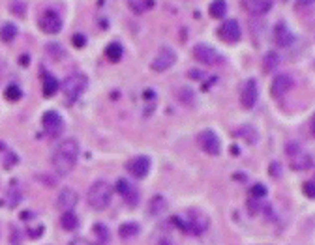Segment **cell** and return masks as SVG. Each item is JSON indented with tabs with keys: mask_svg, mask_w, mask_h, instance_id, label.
Here are the masks:
<instances>
[{
	"mask_svg": "<svg viewBox=\"0 0 315 245\" xmlns=\"http://www.w3.org/2000/svg\"><path fill=\"white\" fill-rule=\"evenodd\" d=\"M79 154L81 152H79V144L75 139H64L62 142H58L51 155V163L58 176H66L75 169Z\"/></svg>",
	"mask_w": 315,
	"mask_h": 245,
	"instance_id": "1",
	"label": "cell"
},
{
	"mask_svg": "<svg viewBox=\"0 0 315 245\" xmlns=\"http://www.w3.org/2000/svg\"><path fill=\"white\" fill-rule=\"evenodd\" d=\"M111 196H113L111 185L105 180H98L87 191V202H89V206L92 210L102 212V210H105L107 206L111 204Z\"/></svg>",
	"mask_w": 315,
	"mask_h": 245,
	"instance_id": "2",
	"label": "cell"
},
{
	"mask_svg": "<svg viewBox=\"0 0 315 245\" xmlns=\"http://www.w3.org/2000/svg\"><path fill=\"white\" fill-rule=\"evenodd\" d=\"M173 223L178 225L180 229L188 232V234H194V236H201L209 230L210 221L209 217L203 212H197V210H190L186 212V219L182 221L180 217H173Z\"/></svg>",
	"mask_w": 315,
	"mask_h": 245,
	"instance_id": "3",
	"label": "cell"
},
{
	"mask_svg": "<svg viewBox=\"0 0 315 245\" xmlns=\"http://www.w3.org/2000/svg\"><path fill=\"white\" fill-rule=\"evenodd\" d=\"M87 84H89V81L81 73H73L70 77H66V81L62 82V92H64L66 96V103L73 105L77 99L81 98V94L85 92Z\"/></svg>",
	"mask_w": 315,
	"mask_h": 245,
	"instance_id": "4",
	"label": "cell"
},
{
	"mask_svg": "<svg viewBox=\"0 0 315 245\" xmlns=\"http://www.w3.org/2000/svg\"><path fill=\"white\" fill-rule=\"evenodd\" d=\"M41 125H43V131L47 133L49 137H53V139H57L62 135V131H64V118L60 116V113L57 111H47V113H43L41 116Z\"/></svg>",
	"mask_w": 315,
	"mask_h": 245,
	"instance_id": "5",
	"label": "cell"
},
{
	"mask_svg": "<svg viewBox=\"0 0 315 245\" xmlns=\"http://www.w3.org/2000/svg\"><path fill=\"white\" fill-rule=\"evenodd\" d=\"M197 144L201 146L203 152H207L209 155H219V150H221L219 137L214 129H203L197 135Z\"/></svg>",
	"mask_w": 315,
	"mask_h": 245,
	"instance_id": "6",
	"label": "cell"
},
{
	"mask_svg": "<svg viewBox=\"0 0 315 245\" xmlns=\"http://www.w3.org/2000/svg\"><path fill=\"white\" fill-rule=\"evenodd\" d=\"M218 38L223 43H229L233 45L236 41L242 38V30H240V25L236 19H225L218 28Z\"/></svg>",
	"mask_w": 315,
	"mask_h": 245,
	"instance_id": "7",
	"label": "cell"
},
{
	"mask_svg": "<svg viewBox=\"0 0 315 245\" xmlns=\"http://www.w3.org/2000/svg\"><path fill=\"white\" fill-rule=\"evenodd\" d=\"M175 62H177V53L171 49V47H162L160 53L154 57L150 67H152V71L162 73V71H167L169 67H173Z\"/></svg>",
	"mask_w": 315,
	"mask_h": 245,
	"instance_id": "8",
	"label": "cell"
},
{
	"mask_svg": "<svg viewBox=\"0 0 315 245\" xmlns=\"http://www.w3.org/2000/svg\"><path fill=\"white\" fill-rule=\"evenodd\" d=\"M38 25H40V28L45 34H51V36H53V34H58L62 30V19H60V15H58L55 9H45V11L41 13Z\"/></svg>",
	"mask_w": 315,
	"mask_h": 245,
	"instance_id": "9",
	"label": "cell"
},
{
	"mask_svg": "<svg viewBox=\"0 0 315 245\" xmlns=\"http://www.w3.org/2000/svg\"><path fill=\"white\" fill-rule=\"evenodd\" d=\"M126 171H128L133 178L143 180V178L148 176V172H150V157H146V155H137V157L129 159L128 163H126Z\"/></svg>",
	"mask_w": 315,
	"mask_h": 245,
	"instance_id": "10",
	"label": "cell"
},
{
	"mask_svg": "<svg viewBox=\"0 0 315 245\" xmlns=\"http://www.w3.org/2000/svg\"><path fill=\"white\" fill-rule=\"evenodd\" d=\"M259 98V88H257V81L255 79H248L244 82L242 92H240V101H242L244 109H253L255 103H257Z\"/></svg>",
	"mask_w": 315,
	"mask_h": 245,
	"instance_id": "11",
	"label": "cell"
},
{
	"mask_svg": "<svg viewBox=\"0 0 315 245\" xmlns=\"http://www.w3.org/2000/svg\"><path fill=\"white\" fill-rule=\"evenodd\" d=\"M293 88V77L287 73H280L274 77V81L270 84V94H272V98L280 99L283 98L287 92Z\"/></svg>",
	"mask_w": 315,
	"mask_h": 245,
	"instance_id": "12",
	"label": "cell"
},
{
	"mask_svg": "<svg viewBox=\"0 0 315 245\" xmlns=\"http://www.w3.org/2000/svg\"><path fill=\"white\" fill-rule=\"evenodd\" d=\"M79 204V193L72 187H64L57 196V208L62 210V212H68V210H73L75 206Z\"/></svg>",
	"mask_w": 315,
	"mask_h": 245,
	"instance_id": "13",
	"label": "cell"
},
{
	"mask_svg": "<svg viewBox=\"0 0 315 245\" xmlns=\"http://www.w3.org/2000/svg\"><path fill=\"white\" fill-rule=\"evenodd\" d=\"M194 58L205 65H214L218 60V53L214 47H210L207 43H197L194 47Z\"/></svg>",
	"mask_w": 315,
	"mask_h": 245,
	"instance_id": "14",
	"label": "cell"
},
{
	"mask_svg": "<svg viewBox=\"0 0 315 245\" xmlns=\"http://www.w3.org/2000/svg\"><path fill=\"white\" fill-rule=\"evenodd\" d=\"M114 187H116V191L124 196V200H126V204H128L129 208H135V206L139 204V191L133 187L128 180L120 178V180L116 182V185H114Z\"/></svg>",
	"mask_w": 315,
	"mask_h": 245,
	"instance_id": "15",
	"label": "cell"
},
{
	"mask_svg": "<svg viewBox=\"0 0 315 245\" xmlns=\"http://www.w3.org/2000/svg\"><path fill=\"white\" fill-rule=\"evenodd\" d=\"M274 41H276V45L282 47V49L291 47L293 41H295V34L289 30V26L285 25L283 21H280V23L274 26Z\"/></svg>",
	"mask_w": 315,
	"mask_h": 245,
	"instance_id": "16",
	"label": "cell"
},
{
	"mask_svg": "<svg viewBox=\"0 0 315 245\" xmlns=\"http://www.w3.org/2000/svg\"><path fill=\"white\" fill-rule=\"evenodd\" d=\"M242 8L251 15H265L272 9V0H240Z\"/></svg>",
	"mask_w": 315,
	"mask_h": 245,
	"instance_id": "17",
	"label": "cell"
},
{
	"mask_svg": "<svg viewBox=\"0 0 315 245\" xmlns=\"http://www.w3.org/2000/svg\"><path fill=\"white\" fill-rule=\"evenodd\" d=\"M291 167L295 171H308V169L314 167V157H312V154L300 150L299 154L291 157Z\"/></svg>",
	"mask_w": 315,
	"mask_h": 245,
	"instance_id": "18",
	"label": "cell"
},
{
	"mask_svg": "<svg viewBox=\"0 0 315 245\" xmlns=\"http://www.w3.org/2000/svg\"><path fill=\"white\" fill-rule=\"evenodd\" d=\"M58 81L55 75L47 73V71H43V84H41V90H43V96L45 98H53L58 90Z\"/></svg>",
	"mask_w": 315,
	"mask_h": 245,
	"instance_id": "19",
	"label": "cell"
},
{
	"mask_svg": "<svg viewBox=\"0 0 315 245\" xmlns=\"http://www.w3.org/2000/svg\"><path fill=\"white\" fill-rule=\"evenodd\" d=\"M60 225H62V229L64 230L73 232V230L79 229V217L75 215L73 210H68V212L62 213V217H60Z\"/></svg>",
	"mask_w": 315,
	"mask_h": 245,
	"instance_id": "20",
	"label": "cell"
},
{
	"mask_svg": "<svg viewBox=\"0 0 315 245\" xmlns=\"http://www.w3.org/2000/svg\"><path fill=\"white\" fill-rule=\"evenodd\" d=\"M154 4H156V0H128L129 9H131L135 15H143V13H146L148 9L154 8Z\"/></svg>",
	"mask_w": 315,
	"mask_h": 245,
	"instance_id": "21",
	"label": "cell"
},
{
	"mask_svg": "<svg viewBox=\"0 0 315 245\" xmlns=\"http://www.w3.org/2000/svg\"><path fill=\"white\" fill-rule=\"evenodd\" d=\"M209 13L212 19H223L227 15V2L225 0H212L209 6Z\"/></svg>",
	"mask_w": 315,
	"mask_h": 245,
	"instance_id": "22",
	"label": "cell"
},
{
	"mask_svg": "<svg viewBox=\"0 0 315 245\" xmlns=\"http://www.w3.org/2000/svg\"><path fill=\"white\" fill-rule=\"evenodd\" d=\"M21 198H23V193H21V189L17 185V182L13 180L11 182V185L8 189V195H6V202H8L9 208H15L19 202H21Z\"/></svg>",
	"mask_w": 315,
	"mask_h": 245,
	"instance_id": "23",
	"label": "cell"
},
{
	"mask_svg": "<svg viewBox=\"0 0 315 245\" xmlns=\"http://www.w3.org/2000/svg\"><path fill=\"white\" fill-rule=\"evenodd\" d=\"M278 64H280V55L276 51H267L265 57H263V69L267 73H270V71H274L278 67Z\"/></svg>",
	"mask_w": 315,
	"mask_h": 245,
	"instance_id": "24",
	"label": "cell"
},
{
	"mask_svg": "<svg viewBox=\"0 0 315 245\" xmlns=\"http://www.w3.org/2000/svg\"><path fill=\"white\" fill-rule=\"evenodd\" d=\"M165 208H167V202H165V198L160 195H156L150 198V202H148V213L150 215H162L165 212Z\"/></svg>",
	"mask_w": 315,
	"mask_h": 245,
	"instance_id": "25",
	"label": "cell"
},
{
	"mask_svg": "<svg viewBox=\"0 0 315 245\" xmlns=\"http://www.w3.org/2000/svg\"><path fill=\"white\" fill-rule=\"evenodd\" d=\"M17 34H19V28L13 23H6V25L0 28V40L4 41V43H9V41L15 40Z\"/></svg>",
	"mask_w": 315,
	"mask_h": 245,
	"instance_id": "26",
	"label": "cell"
},
{
	"mask_svg": "<svg viewBox=\"0 0 315 245\" xmlns=\"http://www.w3.org/2000/svg\"><path fill=\"white\" fill-rule=\"evenodd\" d=\"M139 225L137 223H124V225H120V229H118V236L122 238V240H128V238H133L139 234Z\"/></svg>",
	"mask_w": 315,
	"mask_h": 245,
	"instance_id": "27",
	"label": "cell"
},
{
	"mask_svg": "<svg viewBox=\"0 0 315 245\" xmlns=\"http://www.w3.org/2000/svg\"><path fill=\"white\" fill-rule=\"evenodd\" d=\"M105 55L111 62H120L122 55H124V49H122L120 43H109L107 49H105Z\"/></svg>",
	"mask_w": 315,
	"mask_h": 245,
	"instance_id": "28",
	"label": "cell"
},
{
	"mask_svg": "<svg viewBox=\"0 0 315 245\" xmlns=\"http://www.w3.org/2000/svg\"><path fill=\"white\" fill-rule=\"evenodd\" d=\"M94 234H96L98 244L107 245V242H109V229L105 227L104 223H96V225H94Z\"/></svg>",
	"mask_w": 315,
	"mask_h": 245,
	"instance_id": "29",
	"label": "cell"
},
{
	"mask_svg": "<svg viewBox=\"0 0 315 245\" xmlns=\"http://www.w3.org/2000/svg\"><path fill=\"white\" fill-rule=\"evenodd\" d=\"M4 98L8 99V101H19V99L23 98V90L17 86V84H9L6 92H4Z\"/></svg>",
	"mask_w": 315,
	"mask_h": 245,
	"instance_id": "30",
	"label": "cell"
},
{
	"mask_svg": "<svg viewBox=\"0 0 315 245\" xmlns=\"http://www.w3.org/2000/svg\"><path fill=\"white\" fill-rule=\"evenodd\" d=\"M250 193L253 198H265L268 193V189H267V185H263V184H253L250 189Z\"/></svg>",
	"mask_w": 315,
	"mask_h": 245,
	"instance_id": "31",
	"label": "cell"
},
{
	"mask_svg": "<svg viewBox=\"0 0 315 245\" xmlns=\"http://www.w3.org/2000/svg\"><path fill=\"white\" fill-rule=\"evenodd\" d=\"M9 9H11V13H15L17 17H23L26 13V6H24V2L21 0H13L11 4H9Z\"/></svg>",
	"mask_w": 315,
	"mask_h": 245,
	"instance_id": "32",
	"label": "cell"
},
{
	"mask_svg": "<svg viewBox=\"0 0 315 245\" xmlns=\"http://www.w3.org/2000/svg\"><path fill=\"white\" fill-rule=\"evenodd\" d=\"M72 43H73V47L83 49V47L87 45V36H85V34H73V36H72Z\"/></svg>",
	"mask_w": 315,
	"mask_h": 245,
	"instance_id": "33",
	"label": "cell"
},
{
	"mask_svg": "<svg viewBox=\"0 0 315 245\" xmlns=\"http://www.w3.org/2000/svg\"><path fill=\"white\" fill-rule=\"evenodd\" d=\"M304 195H308V198H314L315 196V182L310 180L304 184Z\"/></svg>",
	"mask_w": 315,
	"mask_h": 245,
	"instance_id": "34",
	"label": "cell"
},
{
	"mask_svg": "<svg viewBox=\"0 0 315 245\" xmlns=\"http://www.w3.org/2000/svg\"><path fill=\"white\" fill-rule=\"evenodd\" d=\"M47 53L51 55V57H53L55 53H58V57H62V55H64V51H62V47H60L58 43H49V45H47Z\"/></svg>",
	"mask_w": 315,
	"mask_h": 245,
	"instance_id": "35",
	"label": "cell"
},
{
	"mask_svg": "<svg viewBox=\"0 0 315 245\" xmlns=\"http://www.w3.org/2000/svg\"><path fill=\"white\" fill-rule=\"evenodd\" d=\"M280 174H282V165L278 163V161H272V163H270V176H272V178H278Z\"/></svg>",
	"mask_w": 315,
	"mask_h": 245,
	"instance_id": "36",
	"label": "cell"
},
{
	"mask_svg": "<svg viewBox=\"0 0 315 245\" xmlns=\"http://www.w3.org/2000/svg\"><path fill=\"white\" fill-rule=\"evenodd\" d=\"M314 8V0H297V9Z\"/></svg>",
	"mask_w": 315,
	"mask_h": 245,
	"instance_id": "37",
	"label": "cell"
},
{
	"mask_svg": "<svg viewBox=\"0 0 315 245\" xmlns=\"http://www.w3.org/2000/svg\"><path fill=\"white\" fill-rule=\"evenodd\" d=\"M68 245H92V244H90V242H87V240H83V238H73V240Z\"/></svg>",
	"mask_w": 315,
	"mask_h": 245,
	"instance_id": "38",
	"label": "cell"
},
{
	"mask_svg": "<svg viewBox=\"0 0 315 245\" xmlns=\"http://www.w3.org/2000/svg\"><path fill=\"white\" fill-rule=\"evenodd\" d=\"M43 234V227H38V230H28V236L30 238H40Z\"/></svg>",
	"mask_w": 315,
	"mask_h": 245,
	"instance_id": "39",
	"label": "cell"
},
{
	"mask_svg": "<svg viewBox=\"0 0 315 245\" xmlns=\"http://www.w3.org/2000/svg\"><path fill=\"white\" fill-rule=\"evenodd\" d=\"M143 98H145V99H152L154 98V92L152 90H146L145 94H143Z\"/></svg>",
	"mask_w": 315,
	"mask_h": 245,
	"instance_id": "40",
	"label": "cell"
},
{
	"mask_svg": "<svg viewBox=\"0 0 315 245\" xmlns=\"http://www.w3.org/2000/svg\"><path fill=\"white\" fill-rule=\"evenodd\" d=\"M19 62H21V65H28V57L24 55V57L19 58Z\"/></svg>",
	"mask_w": 315,
	"mask_h": 245,
	"instance_id": "41",
	"label": "cell"
},
{
	"mask_svg": "<svg viewBox=\"0 0 315 245\" xmlns=\"http://www.w3.org/2000/svg\"><path fill=\"white\" fill-rule=\"evenodd\" d=\"M190 77H203V73H201V71H195V69H192V71H190Z\"/></svg>",
	"mask_w": 315,
	"mask_h": 245,
	"instance_id": "42",
	"label": "cell"
},
{
	"mask_svg": "<svg viewBox=\"0 0 315 245\" xmlns=\"http://www.w3.org/2000/svg\"><path fill=\"white\" fill-rule=\"evenodd\" d=\"M231 154H233V155H238V148H236V146H231Z\"/></svg>",
	"mask_w": 315,
	"mask_h": 245,
	"instance_id": "43",
	"label": "cell"
}]
</instances>
